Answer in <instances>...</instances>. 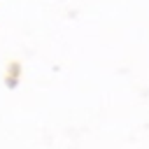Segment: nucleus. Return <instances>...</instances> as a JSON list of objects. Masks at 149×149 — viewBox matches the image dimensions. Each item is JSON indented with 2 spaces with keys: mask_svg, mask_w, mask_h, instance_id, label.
I'll return each instance as SVG.
<instances>
[]
</instances>
